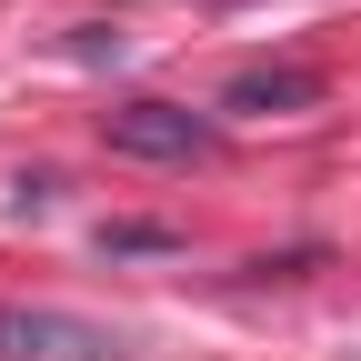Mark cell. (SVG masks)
Listing matches in <instances>:
<instances>
[{"label": "cell", "instance_id": "cell-2", "mask_svg": "<svg viewBox=\"0 0 361 361\" xmlns=\"http://www.w3.org/2000/svg\"><path fill=\"white\" fill-rule=\"evenodd\" d=\"M101 141L121 161H211L221 151V121L211 111H180V101H111L101 111Z\"/></svg>", "mask_w": 361, "mask_h": 361}, {"label": "cell", "instance_id": "cell-3", "mask_svg": "<svg viewBox=\"0 0 361 361\" xmlns=\"http://www.w3.org/2000/svg\"><path fill=\"white\" fill-rule=\"evenodd\" d=\"M322 101V71H301V61H251L221 80V111H241V121H281V111H311Z\"/></svg>", "mask_w": 361, "mask_h": 361}, {"label": "cell", "instance_id": "cell-1", "mask_svg": "<svg viewBox=\"0 0 361 361\" xmlns=\"http://www.w3.org/2000/svg\"><path fill=\"white\" fill-rule=\"evenodd\" d=\"M0 361H130V331L61 301H0Z\"/></svg>", "mask_w": 361, "mask_h": 361}, {"label": "cell", "instance_id": "cell-4", "mask_svg": "<svg viewBox=\"0 0 361 361\" xmlns=\"http://www.w3.org/2000/svg\"><path fill=\"white\" fill-rule=\"evenodd\" d=\"M101 251L111 261H151V251H180L171 221H101Z\"/></svg>", "mask_w": 361, "mask_h": 361}]
</instances>
